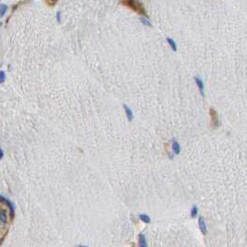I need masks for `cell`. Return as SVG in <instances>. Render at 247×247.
Instances as JSON below:
<instances>
[{"mask_svg": "<svg viewBox=\"0 0 247 247\" xmlns=\"http://www.w3.org/2000/svg\"><path fill=\"white\" fill-rule=\"evenodd\" d=\"M167 42L169 43V45L171 46V48H173L174 51H176V49H177V47H176V44H175V42L174 41V40L171 39V38H167Z\"/></svg>", "mask_w": 247, "mask_h": 247, "instance_id": "cell-10", "label": "cell"}, {"mask_svg": "<svg viewBox=\"0 0 247 247\" xmlns=\"http://www.w3.org/2000/svg\"><path fill=\"white\" fill-rule=\"evenodd\" d=\"M195 81H196V84H197V85H198L199 90H200V92L201 96H203V97H204V85H203V80H201L200 77L196 76V77H195Z\"/></svg>", "mask_w": 247, "mask_h": 247, "instance_id": "cell-4", "label": "cell"}, {"mask_svg": "<svg viewBox=\"0 0 247 247\" xmlns=\"http://www.w3.org/2000/svg\"><path fill=\"white\" fill-rule=\"evenodd\" d=\"M140 219L142 220V221H144V222L147 223V224H149L151 222V219H150V218L147 215H144V214L140 215Z\"/></svg>", "mask_w": 247, "mask_h": 247, "instance_id": "cell-9", "label": "cell"}, {"mask_svg": "<svg viewBox=\"0 0 247 247\" xmlns=\"http://www.w3.org/2000/svg\"><path fill=\"white\" fill-rule=\"evenodd\" d=\"M121 4L125 7H128L132 10L137 12L138 14L147 16V11H145L143 4L139 0H121Z\"/></svg>", "mask_w": 247, "mask_h": 247, "instance_id": "cell-1", "label": "cell"}, {"mask_svg": "<svg viewBox=\"0 0 247 247\" xmlns=\"http://www.w3.org/2000/svg\"><path fill=\"white\" fill-rule=\"evenodd\" d=\"M4 80H5V73L2 71V72H1V82H4Z\"/></svg>", "mask_w": 247, "mask_h": 247, "instance_id": "cell-15", "label": "cell"}, {"mask_svg": "<svg viewBox=\"0 0 247 247\" xmlns=\"http://www.w3.org/2000/svg\"><path fill=\"white\" fill-rule=\"evenodd\" d=\"M199 228H200V230L201 231V233H203V235H205L206 233H207V226H206L205 220L203 216H200L199 218Z\"/></svg>", "mask_w": 247, "mask_h": 247, "instance_id": "cell-3", "label": "cell"}, {"mask_svg": "<svg viewBox=\"0 0 247 247\" xmlns=\"http://www.w3.org/2000/svg\"><path fill=\"white\" fill-rule=\"evenodd\" d=\"M210 115H211V124L212 127L214 128H216L219 127V118H218V114L216 113V111H215L213 108L210 109Z\"/></svg>", "mask_w": 247, "mask_h": 247, "instance_id": "cell-2", "label": "cell"}, {"mask_svg": "<svg viewBox=\"0 0 247 247\" xmlns=\"http://www.w3.org/2000/svg\"><path fill=\"white\" fill-rule=\"evenodd\" d=\"M77 247H88V246H84V245H79V246H77Z\"/></svg>", "mask_w": 247, "mask_h": 247, "instance_id": "cell-16", "label": "cell"}, {"mask_svg": "<svg viewBox=\"0 0 247 247\" xmlns=\"http://www.w3.org/2000/svg\"><path fill=\"white\" fill-rule=\"evenodd\" d=\"M7 8H7V6H6V5L2 4V12H1V13H2V16H4V14H5V11L7 10Z\"/></svg>", "mask_w": 247, "mask_h": 247, "instance_id": "cell-13", "label": "cell"}, {"mask_svg": "<svg viewBox=\"0 0 247 247\" xmlns=\"http://www.w3.org/2000/svg\"><path fill=\"white\" fill-rule=\"evenodd\" d=\"M123 107H124V109H125V113H126V115H127V117H128V120L130 121H132L133 119V111L131 110L127 105H123Z\"/></svg>", "mask_w": 247, "mask_h": 247, "instance_id": "cell-6", "label": "cell"}, {"mask_svg": "<svg viewBox=\"0 0 247 247\" xmlns=\"http://www.w3.org/2000/svg\"><path fill=\"white\" fill-rule=\"evenodd\" d=\"M141 21H142V22L144 24H147V25H149V26H151V23L149 21H147V20H145V19H141Z\"/></svg>", "mask_w": 247, "mask_h": 247, "instance_id": "cell-12", "label": "cell"}, {"mask_svg": "<svg viewBox=\"0 0 247 247\" xmlns=\"http://www.w3.org/2000/svg\"><path fill=\"white\" fill-rule=\"evenodd\" d=\"M139 244H140V247H147V241H145V237L144 234L139 235Z\"/></svg>", "mask_w": 247, "mask_h": 247, "instance_id": "cell-7", "label": "cell"}, {"mask_svg": "<svg viewBox=\"0 0 247 247\" xmlns=\"http://www.w3.org/2000/svg\"><path fill=\"white\" fill-rule=\"evenodd\" d=\"M57 2H58V0H46V3L48 4V6H49V7L55 6Z\"/></svg>", "mask_w": 247, "mask_h": 247, "instance_id": "cell-11", "label": "cell"}, {"mask_svg": "<svg viewBox=\"0 0 247 247\" xmlns=\"http://www.w3.org/2000/svg\"><path fill=\"white\" fill-rule=\"evenodd\" d=\"M172 148L174 154H179L180 153V150H181V147H180V144L177 142L176 140H173V144H172Z\"/></svg>", "mask_w": 247, "mask_h": 247, "instance_id": "cell-5", "label": "cell"}, {"mask_svg": "<svg viewBox=\"0 0 247 247\" xmlns=\"http://www.w3.org/2000/svg\"><path fill=\"white\" fill-rule=\"evenodd\" d=\"M57 20H58L59 22H61V12H58V13H57Z\"/></svg>", "mask_w": 247, "mask_h": 247, "instance_id": "cell-14", "label": "cell"}, {"mask_svg": "<svg viewBox=\"0 0 247 247\" xmlns=\"http://www.w3.org/2000/svg\"><path fill=\"white\" fill-rule=\"evenodd\" d=\"M198 211H199V209H198V207H197V205H194L192 208H191V211H190V216L191 218H196V216H198Z\"/></svg>", "mask_w": 247, "mask_h": 247, "instance_id": "cell-8", "label": "cell"}]
</instances>
